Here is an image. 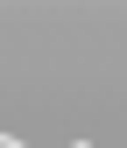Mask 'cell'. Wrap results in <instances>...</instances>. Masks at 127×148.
<instances>
[{"label": "cell", "instance_id": "obj_1", "mask_svg": "<svg viewBox=\"0 0 127 148\" xmlns=\"http://www.w3.org/2000/svg\"><path fill=\"white\" fill-rule=\"evenodd\" d=\"M0 148H21V141H7V134H0Z\"/></svg>", "mask_w": 127, "mask_h": 148}]
</instances>
